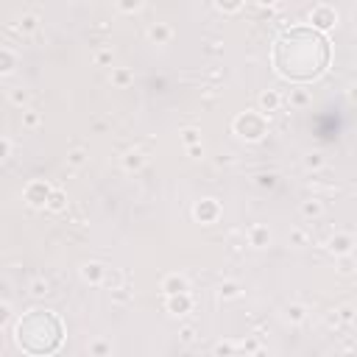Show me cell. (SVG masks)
<instances>
[{"label":"cell","mask_w":357,"mask_h":357,"mask_svg":"<svg viewBox=\"0 0 357 357\" xmlns=\"http://www.w3.org/2000/svg\"><path fill=\"white\" fill-rule=\"evenodd\" d=\"M301 42H304V28H296V31L284 33V36L279 39V47H276V50L293 53V56H287V59H276L279 70H282L284 75H290V78H312V75H318V73L324 70L321 61L307 59V53L301 50Z\"/></svg>","instance_id":"6da1fadb"}]
</instances>
